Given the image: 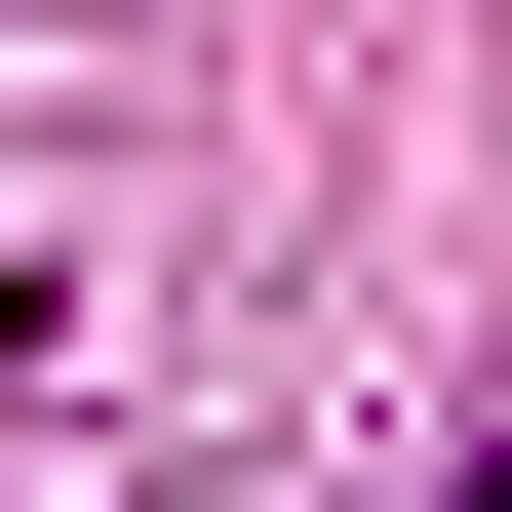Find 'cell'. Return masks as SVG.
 Wrapping results in <instances>:
<instances>
[{"instance_id": "cell-1", "label": "cell", "mask_w": 512, "mask_h": 512, "mask_svg": "<svg viewBox=\"0 0 512 512\" xmlns=\"http://www.w3.org/2000/svg\"><path fill=\"white\" fill-rule=\"evenodd\" d=\"M473 512H512V473H473Z\"/></svg>"}]
</instances>
